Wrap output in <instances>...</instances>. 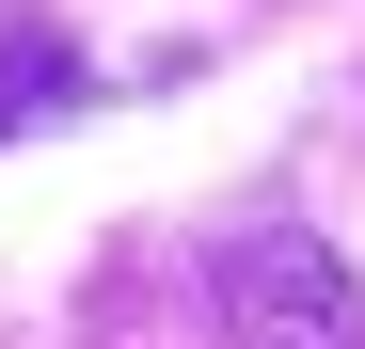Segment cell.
<instances>
[{
  "label": "cell",
  "instance_id": "cell-1",
  "mask_svg": "<svg viewBox=\"0 0 365 349\" xmlns=\"http://www.w3.org/2000/svg\"><path fill=\"white\" fill-rule=\"evenodd\" d=\"M222 349H365V286L318 222H238L222 239Z\"/></svg>",
  "mask_w": 365,
  "mask_h": 349
},
{
  "label": "cell",
  "instance_id": "cell-2",
  "mask_svg": "<svg viewBox=\"0 0 365 349\" xmlns=\"http://www.w3.org/2000/svg\"><path fill=\"white\" fill-rule=\"evenodd\" d=\"M64 95H80V48L48 16H0V143H16L32 111H64Z\"/></svg>",
  "mask_w": 365,
  "mask_h": 349
}]
</instances>
